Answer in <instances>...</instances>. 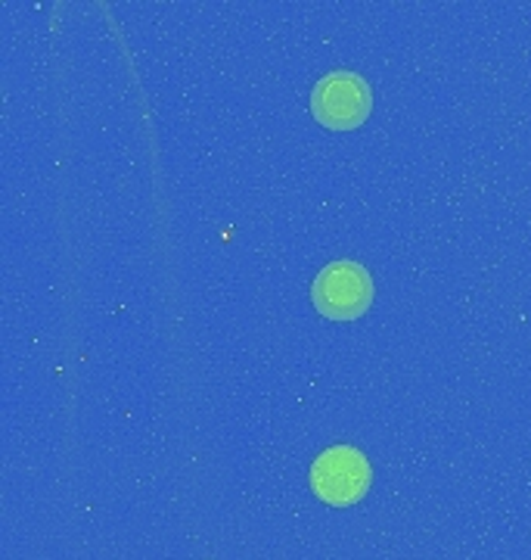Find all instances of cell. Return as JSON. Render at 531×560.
<instances>
[{
    "label": "cell",
    "mask_w": 531,
    "mask_h": 560,
    "mask_svg": "<svg viewBox=\"0 0 531 560\" xmlns=\"http://www.w3.org/2000/svg\"><path fill=\"white\" fill-rule=\"evenodd\" d=\"M370 106H374L370 84L357 72H330L317 81L315 91H311L315 119L327 128H335V131L357 128L370 116Z\"/></svg>",
    "instance_id": "cell-3"
},
{
    "label": "cell",
    "mask_w": 531,
    "mask_h": 560,
    "mask_svg": "<svg viewBox=\"0 0 531 560\" xmlns=\"http://www.w3.org/2000/svg\"><path fill=\"white\" fill-rule=\"evenodd\" d=\"M311 489L333 508H349L370 489V464L352 445H333L311 464Z\"/></svg>",
    "instance_id": "cell-2"
},
{
    "label": "cell",
    "mask_w": 531,
    "mask_h": 560,
    "mask_svg": "<svg viewBox=\"0 0 531 560\" xmlns=\"http://www.w3.org/2000/svg\"><path fill=\"white\" fill-rule=\"evenodd\" d=\"M317 312L335 320H352L364 315L374 302V280L357 261H330L311 287Z\"/></svg>",
    "instance_id": "cell-1"
}]
</instances>
